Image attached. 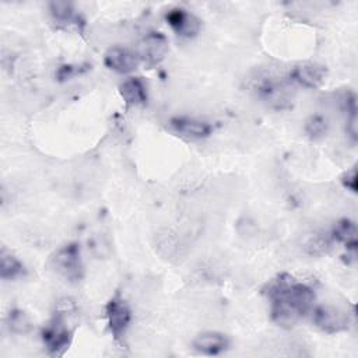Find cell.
Instances as JSON below:
<instances>
[{"mask_svg": "<svg viewBox=\"0 0 358 358\" xmlns=\"http://www.w3.org/2000/svg\"><path fill=\"white\" fill-rule=\"evenodd\" d=\"M270 299V313L274 323L292 327L313 309L315 291L289 274H280L266 289Z\"/></svg>", "mask_w": 358, "mask_h": 358, "instance_id": "cell-1", "label": "cell"}, {"mask_svg": "<svg viewBox=\"0 0 358 358\" xmlns=\"http://www.w3.org/2000/svg\"><path fill=\"white\" fill-rule=\"evenodd\" d=\"M73 309L74 305L70 299L60 301L53 320L42 330L43 344L52 357H62L69 350L73 331L67 327L64 315Z\"/></svg>", "mask_w": 358, "mask_h": 358, "instance_id": "cell-2", "label": "cell"}, {"mask_svg": "<svg viewBox=\"0 0 358 358\" xmlns=\"http://www.w3.org/2000/svg\"><path fill=\"white\" fill-rule=\"evenodd\" d=\"M253 90L257 96L274 109H285L292 103V90L289 81L264 73L253 78Z\"/></svg>", "mask_w": 358, "mask_h": 358, "instance_id": "cell-3", "label": "cell"}, {"mask_svg": "<svg viewBox=\"0 0 358 358\" xmlns=\"http://www.w3.org/2000/svg\"><path fill=\"white\" fill-rule=\"evenodd\" d=\"M52 267L69 281H80L84 274L80 245L76 242L59 248L50 259Z\"/></svg>", "mask_w": 358, "mask_h": 358, "instance_id": "cell-4", "label": "cell"}, {"mask_svg": "<svg viewBox=\"0 0 358 358\" xmlns=\"http://www.w3.org/2000/svg\"><path fill=\"white\" fill-rule=\"evenodd\" d=\"M105 313L108 327L113 340L119 344H123L126 330L131 322V310L127 302L119 294H116L108 301L105 306Z\"/></svg>", "mask_w": 358, "mask_h": 358, "instance_id": "cell-5", "label": "cell"}, {"mask_svg": "<svg viewBox=\"0 0 358 358\" xmlns=\"http://www.w3.org/2000/svg\"><path fill=\"white\" fill-rule=\"evenodd\" d=\"M168 39L161 32H148L136 48V53L140 59V63H144L147 67H154L159 64L168 53Z\"/></svg>", "mask_w": 358, "mask_h": 358, "instance_id": "cell-6", "label": "cell"}, {"mask_svg": "<svg viewBox=\"0 0 358 358\" xmlns=\"http://www.w3.org/2000/svg\"><path fill=\"white\" fill-rule=\"evenodd\" d=\"M312 320L317 329L329 334L340 333L350 327L348 313L330 305H320L312 309Z\"/></svg>", "mask_w": 358, "mask_h": 358, "instance_id": "cell-7", "label": "cell"}, {"mask_svg": "<svg viewBox=\"0 0 358 358\" xmlns=\"http://www.w3.org/2000/svg\"><path fill=\"white\" fill-rule=\"evenodd\" d=\"M165 20H166L168 25L175 31V34L182 38L196 36L201 27L200 20L196 15H193L192 13H189L187 10L180 8V7L171 8L166 13Z\"/></svg>", "mask_w": 358, "mask_h": 358, "instance_id": "cell-8", "label": "cell"}, {"mask_svg": "<svg viewBox=\"0 0 358 358\" xmlns=\"http://www.w3.org/2000/svg\"><path fill=\"white\" fill-rule=\"evenodd\" d=\"M103 63L108 69L119 73V74H129L140 63V59L136 50H130L123 46H112L108 49L103 57Z\"/></svg>", "mask_w": 358, "mask_h": 358, "instance_id": "cell-9", "label": "cell"}, {"mask_svg": "<svg viewBox=\"0 0 358 358\" xmlns=\"http://www.w3.org/2000/svg\"><path fill=\"white\" fill-rule=\"evenodd\" d=\"M326 78V67L317 63H302L295 66L289 73V80L306 88L322 85Z\"/></svg>", "mask_w": 358, "mask_h": 358, "instance_id": "cell-10", "label": "cell"}, {"mask_svg": "<svg viewBox=\"0 0 358 358\" xmlns=\"http://www.w3.org/2000/svg\"><path fill=\"white\" fill-rule=\"evenodd\" d=\"M171 126L176 133L189 138H206L213 131V126L208 122L187 116L172 117Z\"/></svg>", "mask_w": 358, "mask_h": 358, "instance_id": "cell-11", "label": "cell"}, {"mask_svg": "<svg viewBox=\"0 0 358 358\" xmlns=\"http://www.w3.org/2000/svg\"><path fill=\"white\" fill-rule=\"evenodd\" d=\"M228 337L218 331L200 333L192 343V347L203 355H218L224 352L228 348Z\"/></svg>", "mask_w": 358, "mask_h": 358, "instance_id": "cell-12", "label": "cell"}, {"mask_svg": "<svg viewBox=\"0 0 358 358\" xmlns=\"http://www.w3.org/2000/svg\"><path fill=\"white\" fill-rule=\"evenodd\" d=\"M120 96L127 106L144 105L147 102V87L140 77H129L119 85Z\"/></svg>", "mask_w": 358, "mask_h": 358, "instance_id": "cell-13", "label": "cell"}, {"mask_svg": "<svg viewBox=\"0 0 358 358\" xmlns=\"http://www.w3.org/2000/svg\"><path fill=\"white\" fill-rule=\"evenodd\" d=\"M331 238L337 242L344 243L345 249L355 253L357 250V227L351 220H341L338 221L331 232Z\"/></svg>", "mask_w": 358, "mask_h": 358, "instance_id": "cell-14", "label": "cell"}, {"mask_svg": "<svg viewBox=\"0 0 358 358\" xmlns=\"http://www.w3.org/2000/svg\"><path fill=\"white\" fill-rule=\"evenodd\" d=\"M25 274L24 264L11 253L1 250L0 255V277L3 280H15Z\"/></svg>", "mask_w": 358, "mask_h": 358, "instance_id": "cell-15", "label": "cell"}, {"mask_svg": "<svg viewBox=\"0 0 358 358\" xmlns=\"http://www.w3.org/2000/svg\"><path fill=\"white\" fill-rule=\"evenodd\" d=\"M49 13L52 15V18L59 22V24H74V25H80L84 24L83 21H80V18L76 15L73 4L71 3H66V1H52L49 3Z\"/></svg>", "mask_w": 358, "mask_h": 358, "instance_id": "cell-16", "label": "cell"}, {"mask_svg": "<svg viewBox=\"0 0 358 358\" xmlns=\"http://www.w3.org/2000/svg\"><path fill=\"white\" fill-rule=\"evenodd\" d=\"M7 326H8L10 331L17 333V334H24L31 329V322L22 310L14 309L8 313Z\"/></svg>", "mask_w": 358, "mask_h": 358, "instance_id": "cell-17", "label": "cell"}, {"mask_svg": "<svg viewBox=\"0 0 358 358\" xmlns=\"http://www.w3.org/2000/svg\"><path fill=\"white\" fill-rule=\"evenodd\" d=\"M326 131H327V123L322 115H312L305 123V133L313 140L323 137Z\"/></svg>", "mask_w": 358, "mask_h": 358, "instance_id": "cell-18", "label": "cell"}, {"mask_svg": "<svg viewBox=\"0 0 358 358\" xmlns=\"http://www.w3.org/2000/svg\"><path fill=\"white\" fill-rule=\"evenodd\" d=\"M341 182H343L344 187H347L348 190L355 193L357 192V168L352 166L350 171H347L341 176Z\"/></svg>", "mask_w": 358, "mask_h": 358, "instance_id": "cell-19", "label": "cell"}, {"mask_svg": "<svg viewBox=\"0 0 358 358\" xmlns=\"http://www.w3.org/2000/svg\"><path fill=\"white\" fill-rule=\"evenodd\" d=\"M77 73H80V69H77L76 66H71V64H64V66H60V67L57 69L56 76H57V78H59L60 81H64V80L71 78V77L76 76Z\"/></svg>", "mask_w": 358, "mask_h": 358, "instance_id": "cell-20", "label": "cell"}]
</instances>
